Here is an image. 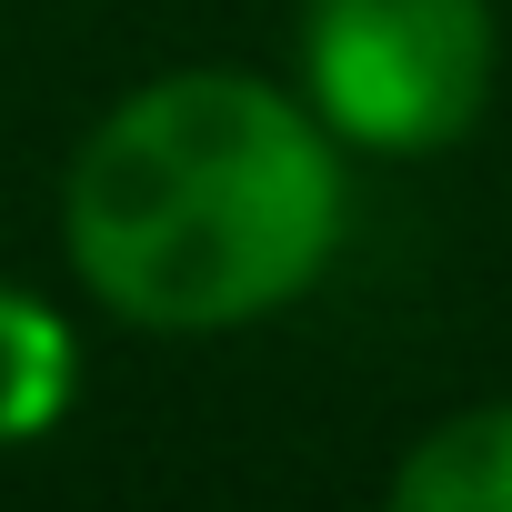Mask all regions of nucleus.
Listing matches in <instances>:
<instances>
[{"label":"nucleus","mask_w":512,"mask_h":512,"mask_svg":"<svg viewBox=\"0 0 512 512\" xmlns=\"http://www.w3.org/2000/svg\"><path fill=\"white\" fill-rule=\"evenodd\" d=\"M352 231L342 141L292 81L161 71L61 171V251L131 332H241L292 312Z\"/></svg>","instance_id":"1"},{"label":"nucleus","mask_w":512,"mask_h":512,"mask_svg":"<svg viewBox=\"0 0 512 512\" xmlns=\"http://www.w3.org/2000/svg\"><path fill=\"white\" fill-rule=\"evenodd\" d=\"M392 502L402 512H512V402H472L432 422L402 452Z\"/></svg>","instance_id":"4"},{"label":"nucleus","mask_w":512,"mask_h":512,"mask_svg":"<svg viewBox=\"0 0 512 512\" xmlns=\"http://www.w3.org/2000/svg\"><path fill=\"white\" fill-rule=\"evenodd\" d=\"M502 71L492 0H302L292 91L342 151L432 161L482 131Z\"/></svg>","instance_id":"2"},{"label":"nucleus","mask_w":512,"mask_h":512,"mask_svg":"<svg viewBox=\"0 0 512 512\" xmlns=\"http://www.w3.org/2000/svg\"><path fill=\"white\" fill-rule=\"evenodd\" d=\"M81 402V332L21 292V282H0V452H31L71 422Z\"/></svg>","instance_id":"3"}]
</instances>
